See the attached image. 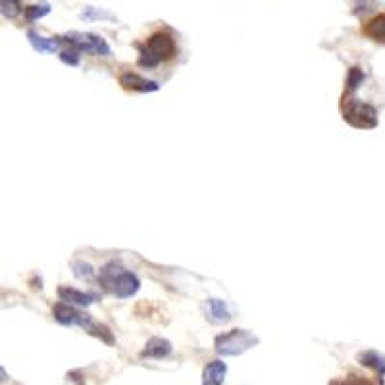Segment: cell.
Listing matches in <instances>:
<instances>
[{
	"label": "cell",
	"instance_id": "1",
	"mask_svg": "<svg viewBox=\"0 0 385 385\" xmlns=\"http://www.w3.org/2000/svg\"><path fill=\"white\" fill-rule=\"evenodd\" d=\"M100 286L104 287L108 293H112L120 299H129L141 289V279L137 278L133 271L126 270L120 262H106L100 268L99 274Z\"/></svg>",
	"mask_w": 385,
	"mask_h": 385
},
{
	"label": "cell",
	"instance_id": "2",
	"mask_svg": "<svg viewBox=\"0 0 385 385\" xmlns=\"http://www.w3.org/2000/svg\"><path fill=\"white\" fill-rule=\"evenodd\" d=\"M54 320L58 324H62V326H79V328H83L87 334H91V336L99 337L108 345H112L114 343V337H112V331L106 328V326H102V324H94L91 320V316L83 310H79V308L72 307V305H68V302H58L54 305Z\"/></svg>",
	"mask_w": 385,
	"mask_h": 385
},
{
	"label": "cell",
	"instance_id": "3",
	"mask_svg": "<svg viewBox=\"0 0 385 385\" xmlns=\"http://www.w3.org/2000/svg\"><path fill=\"white\" fill-rule=\"evenodd\" d=\"M178 54V44L176 39L166 33V31H157L147 39V43L141 47V56H139V66L152 70L162 62H168Z\"/></svg>",
	"mask_w": 385,
	"mask_h": 385
},
{
	"label": "cell",
	"instance_id": "4",
	"mask_svg": "<svg viewBox=\"0 0 385 385\" xmlns=\"http://www.w3.org/2000/svg\"><path fill=\"white\" fill-rule=\"evenodd\" d=\"M216 350L221 357H239L243 353L258 345V337L247 329H231L228 334L216 337Z\"/></svg>",
	"mask_w": 385,
	"mask_h": 385
},
{
	"label": "cell",
	"instance_id": "5",
	"mask_svg": "<svg viewBox=\"0 0 385 385\" xmlns=\"http://www.w3.org/2000/svg\"><path fill=\"white\" fill-rule=\"evenodd\" d=\"M343 120L357 129H374L378 126L376 108L358 99H345L343 102Z\"/></svg>",
	"mask_w": 385,
	"mask_h": 385
},
{
	"label": "cell",
	"instance_id": "6",
	"mask_svg": "<svg viewBox=\"0 0 385 385\" xmlns=\"http://www.w3.org/2000/svg\"><path fill=\"white\" fill-rule=\"evenodd\" d=\"M66 43L70 44L72 49L79 50V52H87L91 56H110L112 49L108 47V43L102 37L94 35V33H83V31H70L64 37Z\"/></svg>",
	"mask_w": 385,
	"mask_h": 385
},
{
	"label": "cell",
	"instance_id": "7",
	"mask_svg": "<svg viewBox=\"0 0 385 385\" xmlns=\"http://www.w3.org/2000/svg\"><path fill=\"white\" fill-rule=\"evenodd\" d=\"M120 85L126 89V91H135V93H154L160 89L157 81H150V79H145L137 73H121L120 75Z\"/></svg>",
	"mask_w": 385,
	"mask_h": 385
},
{
	"label": "cell",
	"instance_id": "8",
	"mask_svg": "<svg viewBox=\"0 0 385 385\" xmlns=\"http://www.w3.org/2000/svg\"><path fill=\"white\" fill-rule=\"evenodd\" d=\"M58 297L62 302H68V305H75V307H89L99 300V295L97 293H85L79 291V289H73V287H60L58 289Z\"/></svg>",
	"mask_w": 385,
	"mask_h": 385
},
{
	"label": "cell",
	"instance_id": "9",
	"mask_svg": "<svg viewBox=\"0 0 385 385\" xmlns=\"http://www.w3.org/2000/svg\"><path fill=\"white\" fill-rule=\"evenodd\" d=\"M228 374V364L221 360H212L207 364L204 374H202V385H224Z\"/></svg>",
	"mask_w": 385,
	"mask_h": 385
},
{
	"label": "cell",
	"instance_id": "10",
	"mask_svg": "<svg viewBox=\"0 0 385 385\" xmlns=\"http://www.w3.org/2000/svg\"><path fill=\"white\" fill-rule=\"evenodd\" d=\"M358 362L362 366H368L372 370L376 372L379 376V379L384 381L385 378V355L378 353V350H366V353H360L358 355Z\"/></svg>",
	"mask_w": 385,
	"mask_h": 385
},
{
	"label": "cell",
	"instance_id": "11",
	"mask_svg": "<svg viewBox=\"0 0 385 385\" xmlns=\"http://www.w3.org/2000/svg\"><path fill=\"white\" fill-rule=\"evenodd\" d=\"M171 353V343L162 339V337H152L147 345H145L141 357L145 358H164Z\"/></svg>",
	"mask_w": 385,
	"mask_h": 385
},
{
	"label": "cell",
	"instance_id": "12",
	"mask_svg": "<svg viewBox=\"0 0 385 385\" xmlns=\"http://www.w3.org/2000/svg\"><path fill=\"white\" fill-rule=\"evenodd\" d=\"M364 35L376 41V43H384L385 44V14L374 16L372 20L364 23Z\"/></svg>",
	"mask_w": 385,
	"mask_h": 385
},
{
	"label": "cell",
	"instance_id": "13",
	"mask_svg": "<svg viewBox=\"0 0 385 385\" xmlns=\"http://www.w3.org/2000/svg\"><path fill=\"white\" fill-rule=\"evenodd\" d=\"M28 39L31 47L37 50V52H43V54H54L60 50V41L56 39H47V37L39 35L37 31H28Z\"/></svg>",
	"mask_w": 385,
	"mask_h": 385
},
{
	"label": "cell",
	"instance_id": "14",
	"mask_svg": "<svg viewBox=\"0 0 385 385\" xmlns=\"http://www.w3.org/2000/svg\"><path fill=\"white\" fill-rule=\"evenodd\" d=\"M207 314L214 324H226V322L231 320V312H229L228 305L221 299H208Z\"/></svg>",
	"mask_w": 385,
	"mask_h": 385
},
{
	"label": "cell",
	"instance_id": "15",
	"mask_svg": "<svg viewBox=\"0 0 385 385\" xmlns=\"http://www.w3.org/2000/svg\"><path fill=\"white\" fill-rule=\"evenodd\" d=\"M79 18L83 22H97V20H104V22H116V16L108 10H102V8H94V6H85L81 10Z\"/></svg>",
	"mask_w": 385,
	"mask_h": 385
},
{
	"label": "cell",
	"instance_id": "16",
	"mask_svg": "<svg viewBox=\"0 0 385 385\" xmlns=\"http://www.w3.org/2000/svg\"><path fill=\"white\" fill-rule=\"evenodd\" d=\"M22 0H0V12L6 20H14L22 14Z\"/></svg>",
	"mask_w": 385,
	"mask_h": 385
},
{
	"label": "cell",
	"instance_id": "17",
	"mask_svg": "<svg viewBox=\"0 0 385 385\" xmlns=\"http://www.w3.org/2000/svg\"><path fill=\"white\" fill-rule=\"evenodd\" d=\"M47 14H50V4L49 2H41V4H31V6L25 8V20L28 22H35V20H41Z\"/></svg>",
	"mask_w": 385,
	"mask_h": 385
},
{
	"label": "cell",
	"instance_id": "18",
	"mask_svg": "<svg viewBox=\"0 0 385 385\" xmlns=\"http://www.w3.org/2000/svg\"><path fill=\"white\" fill-rule=\"evenodd\" d=\"M72 270H73V276L79 279H93L94 278L93 266L89 264V262H85V260H73Z\"/></svg>",
	"mask_w": 385,
	"mask_h": 385
},
{
	"label": "cell",
	"instance_id": "19",
	"mask_svg": "<svg viewBox=\"0 0 385 385\" xmlns=\"http://www.w3.org/2000/svg\"><path fill=\"white\" fill-rule=\"evenodd\" d=\"M362 81H364L362 68H358V66L350 68L349 75H347V91H349V93L357 91L358 87L362 85Z\"/></svg>",
	"mask_w": 385,
	"mask_h": 385
},
{
	"label": "cell",
	"instance_id": "20",
	"mask_svg": "<svg viewBox=\"0 0 385 385\" xmlns=\"http://www.w3.org/2000/svg\"><path fill=\"white\" fill-rule=\"evenodd\" d=\"M60 60H62V62H64V64H68V66H79V60H81V52L70 47L68 50H62V52H60Z\"/></svg>",
	"mask_w": 385,
	"mask_h": 385
},
{
	"label": "cell",
	"instance_id": "21",
	"mask_svg": "<svg viewBox=\"0 0 385 385\" xmlns=\"http://www.w3.org/2000/svg\"><path fill=\"white\" fill-rule=\"evenodd\" d=\"M329 385H372V384L366 378H362V376H358V374H349L347 378L336 379V381H331Z\"/></svg>",
	"mask_w": 385,
	"mask_h": 385
}]
</instances>
